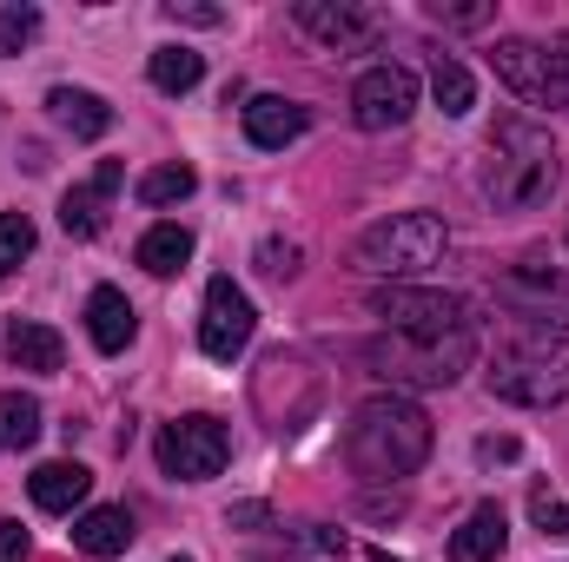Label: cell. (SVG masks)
<instances>
[{
    "instance_id": "obj_28",
    "label": "cell",
    "mask_w": 569,
    "mask_h": 562,
    "mask_svg": "<svg viewBox=\"0 0 569 562\" xmlns=\"http://www.w3.org/2000/svg\"><path fill=\"white\" fill-rule=\"evenodd\" d=\"M27 252H33V219L27 212H0V272H20Z\"/></svg>"
},
{
    "instance_id": "obj_2",
    "label": "cell",
    "mask_w": 569,
    "mask_h": 562,
    "mask_svg": "<svg viewBox=\"0 0 569 562\" xmlns=\"http://www.w3.org/2000/svg\"><path fill=\"white\" fill-rule=\"evenodd\" d=\"M345 456L365 483H405L418 476L430 456V418L411 404V398H365L351 411V430H345Z\"/></svg>"
},
{
    "instance_id": "obj_37",
    "label": "cell",
    "mask_w": 569,
    "mask_h": 562,
    "mask_svg": "<svg viewBox=\"0 0 569 562\" xmlns=\"http://www.w3.org/2000/svg\"><path fill=\"white\" fill-rule=\"evenodd\" d=\"M371 562H398V556H385V550H378V556H371Z\"/></svg>"
},
{
    "instance_id": "obj_14",
    "label": "cell",
    "mask_w": 569,
    "mask_h": 562,
    "mask_svg": "<svg viewBox=\"0 0 569 562\" xmlns=\"http://www.w3.org/2000/svg\"><path fill=\"white\" fill-rule=\"evenodd\" d=\"M305 127H311V107H298V100H284V93H259V100L246 107V140L266 145V152L291 145Z\"/></svg>"
},
{
    "instance_id": "obj_3",
    "label": "cell",
    "mask_w": 569,
    "mask_h": 562,
    "mask_svg": "<svg viewBox=\"0 0 569 562\" xmlns=\"http://www.w3.org/2000/svg\"><path fill=\"white\" fill-rule=\"evenodd\" d=\"M490 398L523 404V411H550L569 398V331H543V324H517L483 371Z\"/></svg>"
},
{
    "instance_id": "obj_8",
    "label": "cell",
    "mask_w": 569,
    "mask_h": 562,
    "mask_svg": "<svg viewBox=\"0 0 569 562\" xmlns=\"http://www.w3.org/2000/svg\"><path fill=\"white\" fill-rule=\"evenodd\" d=\"M497 304L517 318V324H543V331H569V279L550 265H510L497 279Z\"/></svg>"
},
{
    "instance_id": "obj_34",
    "label": "cell",
    "mask_w": 569,
    "mask_h": 562,
    "mask_svg": "<svg viewBox=\"0 0 569 562\" xmlns=\"http://www.w3.org/2000/svg\"><path fill=\"white\" fill-rule=\"evenodd\" d=\"M477 456H483V463H517V436H483Z\"/></svg>"
},
{
    "instance_id": "obj_7",
    "label": "cell",
    "mask_w": 569,
    "mask_h": 562,
    "mask_svg": "<svg viewBox=\"0 0 569 562\" xmlns=\"http://www.w3.org/2000/svg\"><path fill=\"white\" fill-rule=\"evenodd\" d=\"M371 318H385L405 338H437V331H463L470 304L457 291H430V284H378L371 291Z\"/></svg>"
},
{
    "instance_id": "obj_13",
    "label": "cell",
    "mask_w": 569,
    "mask_h": 562,
    "mask_svg": "<svg viewBox=\"0 0 569 562\" xmlns=\"http://www.w3.org/2000/svg\"><path fill=\"white\" fill-rule=\"evenodd\" d=\"M133 331H140V318H133L127 291H113V284H93V298H87V338H93V351L120 358V351L133 344Z\"/></svg>"
},
{
    "instance_id": "obj_18",
    "label": "cell",
    "mask_w": 569,
    "mask_h": 562,
    "mask_svg": "<svg viewBox=\"0 0 569 562\" xmlns=\"http://www.w3.org/2000/svg\"><path fill=\"white\" fill-rule=\"evenodd\" d=\"M47 107H53V120H60L73 140H100V133H113V107H107L100 93H87V87H53Z\"/></svg>"
},
{
    "instance_id": "obj_17",
    "label": "cell",
    "mask_w": 569,
    "mask_h": 562,
    "mask_svg": "<svg viewBox=\"0 0 569 562\" xmlns=\"http://www.w3.org/2000/svg\"><path fill=\"white\" fill-rule=\"evenodd\" d=\"M27 490H33V503H40V510L67 516V510H80V503H87L93 470H87V463H40V470L27 476Z\"/></svg>"
},
{
    "instance_id": "obj_25",
    "label": "cell",
    "mask_w": 569,
    "mask_h": 562,
    "mask_svg": "<svg viewBox=\"0 0 569 562\" xmlns=\"http://www.w3.org/2000/svg\"><path fill=\"white\" fill-rule=\"evenodd\" d=\"M192 192H199V172L179 165V159H172V165H152L140 179V205H179V199H192Z\"/></svg>"
},
{
    "instance_id": "obj_9",
    "label": "cell",
    "mask_w": 569,
    "mask_h": 562,
    "mask_svg": "<svg viewBox=\"0 0 569 562\" xmlns=\"http://www.w3.org/2000/svg\"><path fill=\"white\" fill-rule=\"evenodd\" d=\"M418 113V73L411 67H371L358 87H351V120L365 127V133H391V127H405Z\"/></svg>"
},
{
    "instance_id": "obj_15",
    "label": "cell",
    "mask_w": 569,
    "mask_h": 562,
    "mask_svg": "<svg viewBox=\"0 0 569 562\" xmlns=\"http://www.w3.org/2000/svg\"><path fill=\"white\" fill-rule=\"evenodd\" d=\"M510 543V523H503V503H477L457 530H450V562H497Z\"/></svg>"
},
{
    "instance_id": "obj_24",
    "label": "cell",
    "mask_w": 569,
    "mask_h": 562,
    "mask_svg": "<svg viewBox=\"0 0 569 562\" xmlns=\"http://www.w3.org/2000/svg\"><path fill=\"white\" fill-rule=\"evenodd\" d=\"M0 443H7V450H33V443H40V398L0 391Z\"/></svg>"
},
{
    "instance_id": "obj_11",
    "label": "cell",
    "mask_w": 569,
    "mask_h": 562,
    "mask_svg": "<svg viewBox=\"0 0 569 562\" xmlns=\"http://www.w3.org/2000/svg\"><path fill=\"white\" fill-rule=\"evenodd\" d=\"M291 13H298V27L318 33L331 53H358V47L378 40V13H371V7H351V0H298Z\"/></svg>"
},
{
    "instance_id": "obj_1",
    "label": "cell",
    "mask_w": 569,
    "mask_h": 562,
    "mask_svg": "<svg viewBox=\"0 0 569 562\" xmlns=\"http://www.w3.org/2000/svg\"><path fill=\"white\" fill-rule=\"evenodd\" d=\"M557 179H563L557 140H550L537 120L503 113L497 133H490V145H483V165H477L483 199H490L497 212H530V205H543V199L557 192Z\"/></svg>"
},
{
    "instance_id": "obj_31",
    "label": "cell",
    "mask_w": 569,
    "mask_h": 562,
    "mask_svg": "<svg viewBox=\"0 0 569 562\" xmlns=\"http://www.w3.org/2000/svg\"><path fill=\"white\" fill-rule=\"evenodd\" d=\"M530 516H537V530H543V536H569V503H557L550 490H537V496H530Z\"/></svg>"
},
{
    "instance_id": "obj_19",
    "label": "cell",
    "mask_w": 569,
    "mask_h": 562,
    "mask_svg": "<svg viewBox=\"0 0 569 562\" xmlns=\"http://www.w3.org/2000/svg\"><path fill=\"white\" fill-rule=\"evenodd\" d=\"M133 536H140V530H133V516H127L120 503H100V510H87V516L73 523V543H80L87 556H120Z\"/></svg>"
},
{
    "instance_id": "obj_32",
    "label": "cell",
    "mask_w": 569,
    "mask_h": 562,
    "mask_svg": "<svg viewBox=\"0 0 569 562\" xmlns=\"http://www.w3.org/2000/svg\"><path fill=\"white\" fill-rule=\"evenodd\" d=\"M166 13H172V20H186V27H219V20H226V13H219V7H206V0H166Z\"/></svg>"
},
{
    "instance_id": "obj_23",
    "label": "cell",
    "mask_w": 569,
    "mask_h": 562,
    "mask_svg": "<svg viewBox=\"0 0 569 562\" xmlns=\"http://www.w3.org/2000/svg\"><path fill=\"white\" fill-rule=\"evenodd\" d=\"M146 73H152L159 93H192V87L206 80V53H192V47H159Z\"/></svg>"
},
{
    "instance_id": "obj_20",
    "label": "cell",
    "mask_w": 569,
    "mask_h": 562,
    "mask_svg": "<svg viewBox=\"0 0 569 562\" xmlns=\"http://www.w3.org/2000/svg\"><path fill=\"white\" fill-rule=\"evenodd\" d=\"M490 67H497V80H503L517 100H537V87H543V47H537V40H497Z\"/></svg>"
},
{
    "instance_id": "obj_38",
    "label": "cell",
    "mask_w": 569,
    "mask_h": 562,
    "mask_svg": "<svg viewBox=\"0 0 569 562\" xmlns=\"http://www.w3.org/2000/svg\"><path fill=\"white\" fill-rule=\"evenodd\" d=\"M172 562H192V556H172Z\"/></svg>"
},
{
    "instance_id": "obj_29",
    "label": "cell",
    "mask_w": 569,
    "mask_h": 562,
    "mask_svg": "<svg viewBox=\"0 0 569 562\" xmlns=\"http://www.w3.org/2000/svg\"><path fill=\"white\" fill-rule=\"evenodd\" d=\"M425 13L437 20V27H463V33H470V27H490V13H497V7H490V0H470V7H450V0H425Z\"/></svg>"
},
{
    "instance_id": "obj_27",
    "label": "cell",
    "mask_w": 569,
    "mask_h": 562,
    "mask_svg": "<svg viewBox=\"0 0 569 562\" xmlns=\"http://www.w3.org/2000/svg\"><path fill=\"white\" fill-rule=\"evenodd\" d=\"M33 33H40V7L33 0H0V53L33 47Z\"/></svg>"
},
{
    "instance_id": "obj_16",
    "label": "cell",
    "mask_w": 569,
    "mask_h": 562,
    "mask_svg": "<svg viewBox=\"0 0 569 562\" xmlns=\"http://www.w3.org/2000/svg\"><path fill=\"white\" fill-rule=\"evenodd\" d=\"M7 358H13L20 371H40V378H53V371L67 364V344H60V331H53V324L13 318V324H7Z\"/></svg>"
},
{
    "instance_id": "obj_35",
    "label": "cell",
    "mask_w": 569,
    "mask_h": 562,
    "mask_svg": "<svg viewBox=\"0 0 569 562\" xmlns=\"http://www.w3.org/2000/svg\"><path fill=\"white\" fill-rule=\"evenodd\" d=\"M305 543H311L318 556H345V536H338V530H325V523H311V530H305Z\"/></svg>"
},
{
    "instance_id": "obj_33",
    "label": "cell",
    "mask_w": 569,
    "mask_h": 562,
    "mask_svg": "<svg viewBox=\"0 0 569 562\" xmlns=\"http://www.w3.org/2000/svg\"><path fill=\"white\" fill-rule=\"evenodd\" d=\"M0 562H27V530L20 523H0Z\"/></svg>"
},
{
    "instance_id": "obj_30",
    "label": "cell",
    "mask_w": 569,
    "mask_h": 562,
    "mask_svg": "<svg viewBox=\"0 0 569 562\" xmlns=\"http://www.w3.org/2000/svg\"><path fill=\"white\" fill-rule=\"evenodd\" d=\"M259 272L266 279H298V245L291 239H266L259 245Z\"/></svg>"
},
{
    "instance_id": "obj_5",
    "label": "cell",
    "mask_w": 569,
    "mask_h": 562,
    "mask_svg": "<svg viewBox=\"0 0 569 562\" xmlns=\"http://www.w3.org/2000/svg\"><path fill=\"white\" fill-rule=\"evenodd\" d=\"M443 252H450V232H443L437 212H391L371 232H358V245H351V259L365 272H378V279L430 272V265H443Z\"/></svg>"
},
{
    "instance_id": "obj_21",
    "label": "cell",
    "mask_w": 569,
    "mask_h": 562,
    "mask_svg": "<svg viewBox=\"0 0 569 562\" xmlns=\"http://www.w3.org/2000/svg\"><path fill=\"white\" fill-rule=\"evenodd\" d=\"M186 259H192V232L186 225H152L140 239V265L152 272V279H172V272H186Z\"/></svg>"
},
{
    "instance_id": "obj_6",
    "label": "cell",
    "mask_w": 569,
    "mask_h": 562,
    "mask_svg": "<svg viewBox=\"0 0 569 562\" xmlns=\"http://www.w3.org/2000/svg\"><path fill=\"white\" fill-rule=\"evenodd\" d=\"M226 456H232V430H226L219 418H206V411L172 418L166 430H159V470L179 476V483H206V476H219Z\"/></svg>"
},
{
    "instance_id": "obj_10",
    "label": "cell",
    "mask_w": 569,
    "mask_h": 562,
    "mask_svg": "<svg viewBox=\"0 0 569 562\" xmlns=\"http://www.w3.org/2000/svg\"><path fill=\"white\" fill-rule=\"evenodd\" d=\"M252 331H259V311H252V298H246L232 279H212V284H206L199 351H206V358H219V364H232V358L252 344Z\"/></svg>"
},
{
    "instance_id": "obj_26",
    "label": "cell",
    "mask_w": 569,
    "mask_h": 562,
    "mask_svg": "<svg viewBox=\"0 0 569 562\" xmlns=\"http://www.w3.org/2000/svg\"><path fill=\"white\" fill-rule=\"evenodd\" d=\"M537 107H563L569 113V33H557L543 47V87H537Z\"/></svg>"
},
{
    "instance_id": "obj_36",
    "label": "cell",
    "mask_w": 569,
    "mask_h": 562,
    "mask_svg": "<svg viewBox=\"0 0 569 562\" xmlns=\"http://www.w3.org/2000/svg\"><path fill=\"white\" fill-rule=\"evenodd\" d=\"M226 523H266V503H239V510H232Z\"/></svg>"
},
{
    "instance_id": "obj_22",
    "label": "cell",
    "mask_w": 569,
    "mask_h": 562,
    "mask_svg": "<svg viewBox=\"0 0 569 562\" xmlns=\"http://www.w3.org/2000/svg\"><path fill=\"white\" fill-rule=\"evenodd\" d=\"M430 93H437V107H443L450 120H463V113L477 107V80H470V67H463V60H450V53H437V60H430Z\"/></svg>"
},
{
    "instance_id": "obj_4",
    "label": "cell",
    "mask_w": 569,
    "mask_h": 562,
    "mask_svg": "<svg viewBox=\"0 0 569 562\" xmlns=\"http://www.w3.org/2000/svg\"><path fill=\"white\" fill-rule=\"evenodd\" d=\"M358 358H365L385 384L443 391V384H457V378L470 371V358H477V331H470V324H463V331H437V338H405V331H391V338H371Z\"/></svg>"
},
{
    "instance_id": "obj_12",
    "label": "cell",
    "mask_w": 569,
    "mask_h": 562,
    "mask_svg": "<svg viewBox=\"0 0 569 562\" xmlns=\"http://www.w3.org/2000/svg\"><path fill=\"white\" fill-rule=\"evenodd\" d=\"M120 179H127V165H120V159H100V172L60 199V225H67V239H100V232H107V205H113Z\"/></svg>"
}]
</instances>
